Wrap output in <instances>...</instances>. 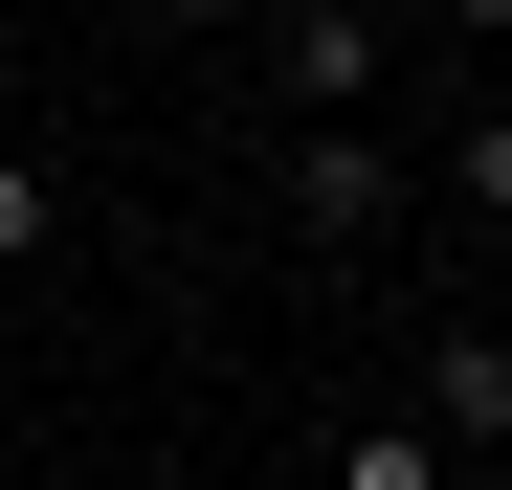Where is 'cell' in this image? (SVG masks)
Instances as JSON below:
<instances>
[{
	"label": "cell",
	"instance_id": "obj_1",
	"mask_svg": "<svg viewBox=\"0 0 512 490\" xmlns=\"http://www.w3.org/2000/svg\"><path fill=\"white\" fill-rule=\"evenodd\" d=\"M290 223H312V245H379V223H401L379 112H290Z\"/></svg>",
	"mask_w": 512,
	"mask_h": 490
},
{
	"label": "cell",
	"instance_id": "obj_2",
	"mask_svg": "<svg viewBox=\"0 0 512 490\" xmlns=\"http://www.w3.org/2000/svg\"><path fill=\"white\" fill-rule=\"evenodd\" d=\"M268 67L290 112H379V0H268Z\"/></svg>",
	"mask_w": 512,
	"mask_h": 490
},
{
	"label": "cell",
	"instance_id": "obj_3",
	"mask_svg": "<svg viewBox=\"0 0 512 490\" xmlns=\"http://www.w3.org/2000/svg\"><path fill=\"white\" fill-rule=\"evenodd\" d=\"M334 490H468V446L423 424V401H357V424H334Z\"/></svg>",
	"mask_w": 512,
	"mask_h": 490
},
{
	"label": "cell",
	"instance_id": "obj_4",
	"mask_svg": "<svg viewBox=\"0 0 512 490\" xmlns=\"http://www.w3.org/2000/svg\"><path fill=\"white\" fill-rule=\"evenodd\" d=\"M423 424H446V446H512V357L490 335H423Z\"/></svg>",
	"mask_w": 512,
	"mask_h": 490
},
{
	"label": "cell",
	"instance_id": "obj_5",
	"mask_svg": "<svg viewBox=\"0 0 512 490\" xmlns=\"http://www.w3.org/2000/svg\"><path fill=\"white\" fill-rule=\"evenodd\" d=\"M45 245H67V179H45V156H0V290H23Z\"/></svg>",
	"mask_w": 512,
	"mask_h": 490
},
{
	"label": "cell",
	"instance_id": "obj_6",
	"mask_svg": "<svg viewBox=\"0 0 512 490\" xmlns=\"http://www.w3.org/2000/svg\"><path fill=\"white\" fill-rule=\"evenodd\" d=\"M446 201H468V223L512 245V112H468V134H446Z\"/></svg>",
	"mask_w": 512,
	"mask_h": 490
},
{
	"label": "cell",
	"instance_id": "obj_7",
	"mask_svg": "<svg viewBox=\"0 0 512 490\" xmlns=\"http://www.w3.org/2000/svg\"><path fill=\"white\" fill-rule=\"evenodd\" d=\"M423 23H468V45H512V0H423Z\"/></svg>",
	"mask_w": 512,
	"mask_h": 490
},
{
	"label": "cell",
	"instance_id": "obj_8",
	"mask_svg": "<svg viewBox=\"0 0 512 490\" xmlns=\"http://www.w3.org/2000/svg\"><path fill=\"white\" fill-rule=\"evenodd\" d=\"M156 23H245V0H156Z\"/></svg>",
	"mask_w": 512,
	"mask_h": 490
},
{
	"label": "cell",
	"instance_id": "obj_9",
	"mask_svg": "<svg viewBox=\"0 0 512 490\" xmlns=\"http://www.w3.org/2000/svg\"><path fill=\"white\" fill-rule=\"evenodd\" d=\"M468 335H490V357H512V290H490V312H468Z\"/></svg>",
	"mask_w": 512,
	"mask_h": 490
}]
</instances>
